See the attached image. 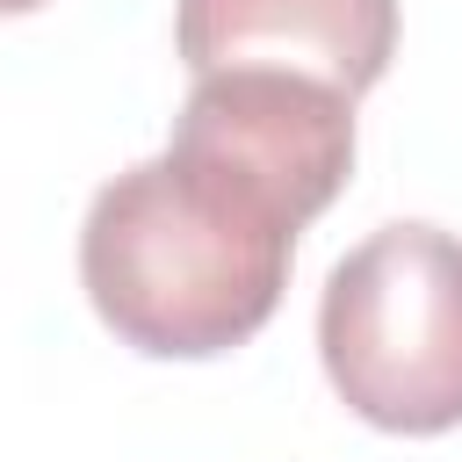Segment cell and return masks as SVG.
I'll return each mask as SVG.
<instances>
[{"label": "cell", "instance_id": "cell-2", "mask_svg": "<svg viewBox=\"0 0 462 462\" xmlns=\"http://www.w3.org/2000/svg\"><path fill=\"white\" fill-rule=\"evenodd\" d=\"M318 361L339 404L383 433L462 426V238L440 224L368 231L325 274Z\"/></svg>", "mask_w": 462, "mask_h": 462}, {"label": "cell", "instance_id": "cell-3", "mask_svg": "<svg viewBox=\"0 0 462 462\" xmlns=\"http://www.w3.org/2000/svg\"><path fill=\"white\" fill-rule=\"evenodd\" d=\"M166 144L260 180L296 224H310L354 173V94L282 65H224L188 87Z\"/></svg>", "mask_w": 462, "mask_h": 462}, {"label": "cell", "instance_id": "cell-1", "mask_svg": "<svg viewBox=\"0 0 462 462\" xmlns=\"http://www.w3.org/2000/svg\"><path fill=\"white\" fill-rule=\"evenodd\" d=\"M296 231L303 224L260 180L166 144L94 188L79 282L123 346L152 361H209L274 318Z\"/></svg>", "mask_w": 462, "mask_h": 462}, {"label": "cell", "instance_id": "cell-4", "mask_svg": "<svg viewBox=\"0 0 462 462\" xmlns=\"http://www.w3.org/2000/svg\"><path fill=\"white\" fill-rule=\"evenodd\" d=\"M180 65H282L339 94H368L397 58V0H180L173 7Z\"/></svg>", "mask_w": 462, "mask_h": 462}, {"label": "cell", "instance_id": "cell-5", "mask_svg": "<svg viewBox=\"0 0 462 462\" xmlns=\"http://www.w3.org/2000/svg\"><path fill=\"white\" fill-rule=\"evenodd\" d=\"M29 7H43V0H0V14H29Z\"/></svg>", "mask_w": 462, "mask_h": 462}]
</instances>
